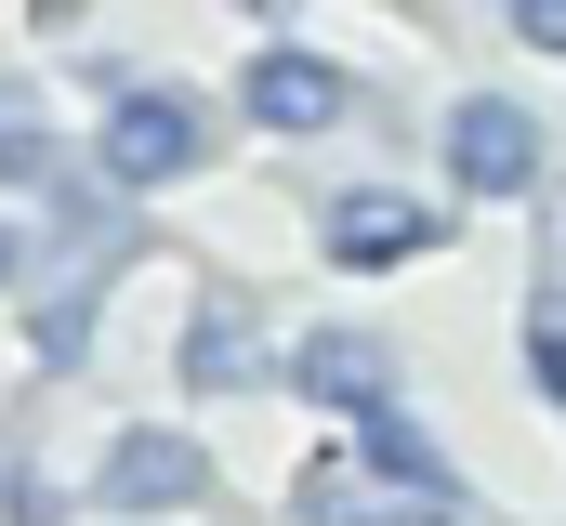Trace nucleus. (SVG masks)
I'll list each match as a JSON object with an SVG mask.
<instances>
[{
	"label": "nucleus",
	"instance_id": "nucleus-12",
	"mask_svg": "<svg viewBox=\"0 0 566 526\" xmlns=\"http://www.w3.org/2000/svg\"><path fill=\"white\" fill-rule=\"evenodd\" d=\"M541 303H566V185H541Z\"/></svg>",
	"mask_w": 566,
	"mask_h": 526
},
{
	"label": "nucleus",
	"instance_id": "nucleus-11",
	"mask_svg": "<svg viewBox=\"0 0 566 526\" xmlns=\"http://www.w3.org/2000/svg\"><path fill=\"white\" fill-rule=\"evenodd\" d=\"M527 382L566 408V303H541V316H527Z\"/></svg>",
	"mask_w": 566,
	"mask_h": 526
},
{
	"label": "nucleus",
	"instance_id": "nucleus-16",
	"mask_svg": "<svg viewBox=\"0 0 566 526\" xmlns=\"http://www.w3.org/2000/svg\"><path fill=\"white\" fill-rule=\"evenodd\" d=\"M238 13H264V27H277V13H290V0H238Z\"/></svg>",
	"mask_w": 566,
	"mask_h": 526
},
{
	"label": "nucleus",
	"instance_id": "nucleus-5",
	"mask_svg": "<svg viewBox=\"0 0 566 526\" xmlns=\"http://www.w3.org/2000/svg\"><path fill=\"white\" fill-rule=\"evenodd\" d=\"M422 251H434V211H422V198H396V185H356V198H329V263L382 276V263H422Z\"/></svg>",
	"mask_w": 566,
	"mask_h": 526
},
{
	"label": "nucleus",
	"instance_id": "nucleus-14",
	"mask_svg": "<svg viewBox=\"0 0 566 526\" xmlns=\"http://www.w3.org/2000/svg\"><path fill=\"white\" fill-rule=\"evenodd\" d=\"M0 501H13V526H53V487H40L27 461H13V487H0Z\"/></svg>",
	"mask_w": 566,
	"mask_h": 526
},
{
	"label": "nucleus",
	"instance_id": "nucleus-3",
	"mask_svg": "<svg viewBox=\"0 0 566 526\" xmlns=\"http://www.w3.org/2000/svg\"><path fill=\"white\" fill-rule=\"evenodd\" d=\"M198 158H211V119H198L185 93H119V106H106V171H119V185H185Z\"/></svg>",
	"mask_w": 566,
	"mask_h": 526
},
{
	"label": "nucleus",
	"instance_id": "nucleus-8",
	"mask_svg": "<svg viewBox=\"0 0 566 526\" xmlns=\"http://www.w3.org/2000/svg\"><path fill=\"white\" fill-rule=\"evenodd\" d=\"M264 369V343H251V303H198V329H185V382L198 394H238Z\"/></svg>",
	"mask_w": 566,
	"mask_h": 526
},
{
	"label": "nucleus",
	"instance_id": "nucleus-10",
	"mask_svg": "<svg viewBox=\"0 0 566 526\" xmlns=\"http://www.w3.org/2000/svg\"><path fill=\"white\" fill-rule=\"evenodd\" d=\"M0 185H53V132L27 93H0Z\"/></svg>",
	"mask_w": 566,
	"mask_h": 526
},
{
	"label": "nucleus",
	"instance_id": "nucleus-13",
	"mask_svg": "<svg viewBox=\"0 0 566 526\" xmlns=\"http://www.w3.org/2000/svg\"><path fill=\"white\" fill-rule=\"evenodd\" d=\"M514 40L527 53H566V0H514Z\"/></svg>",
	"mask_w": 566,
	"mask_h": 526
},
{
	"label": "nucleus",
	"instance_id": "nucleus-15",
	"mask_svg": "<svg viewBox=\"0 0 566 526\" xmlns=\"http://www.w3.org/2000/svg\"><path fill=\"white\" fill-rule=\"evenodd\" d=\"M13 263H27V251H13V224H0V290H13Z\"/></svg>",
	"mask_w": 566,
	"mask_h": 526
},
{
	"label": "nucleus",
	"instance_id": "nucleus-9",
	"mask_svg": "<svg viewBox=\"0 0 566 526\" xmlns=\"http://www.w3.org/2000/svg\"><path fill=\"white\" fill-rule=\"evenodd\" d=\"M356 461H369V474H396V487H422V501H461V474L434 461V434H422V421H396V408H369V421H356Z\"/></svg>",
	"mask_w": 566,
	"mask_h": 526
},
{
	"label": "nucleus",
	"instance_id": "nucleus-4",
	"mask_svg": "<svg viewBox=\"0 0 566 526\" xmlns=\"http://www.w3.org/2000/svg\"><path fill=\"white\" fill-rule=\"evenodd\" d=\"M303 526H474V501H422V487H396L343 448V461L303 474Z\"/></svg>",
	"mask_w": 566,
	"mask_h": 526
},
{
	"label": "nucleus",
	"instance_id": "nucleus-1",
	"mask_svg": "<svg viewBox=\"0 0 566 526\" xmlns=\"http://www.w3.org/2000/svg\"><path fill=\"white\" fill-rule=\"evenodd\" d=\"M448 185H461V198H541V119H527L514 93L448 106Z\"/></svg>",
	"mask_w": 566,
	"mask_h": 526
},
{
	"label": "nucleus",
	"instance_id": "nucleus-2",
	"mask_svg": "<svg viewBox=\"0 0 566 526\" xmlns=\"http://www.w3.org/2000/svg\"><path fill=\"white\" fill-rule=\"evenodd\" d=\"M93 501H106V514H198V501H211V461H198L185 434L133 421V434L93 461Z\"/></svg>",
	"mask_w": 566,
	"mask_h": 526
},
{
	"label": "nucleus",
	"instance_id": "nucleus-6",
	"mask_svg": "<svg viewBox=\"0 0 566 526\" xmlns=\"http://www.w3.org/2000/svg\"><path fill=\"white\" fill-rule=\"evenodd\" d=\"M290 382L316 394V408H356V421H369V408L396 394V356H382L369 329H316V343L290 356Z\"/></svg>",
	"mask_w": 566,
	"mask_h": 526
},
{
	"label": "nucleus",
	"instance_id": "nucleus-7",
	"mask_svg": "<svg viewBox=\"0 0 566 526\" xmlns=\"http://www.w3.org/2000/svg\"><path fill=\"white\" fill-rule=\"evenodd\" d=\"M251 119L264 132H329L343 119V66H316V53H251Z\"/></svg>",
	"mask_w": 566,
	"mask_h": 526
}]
</instances>
